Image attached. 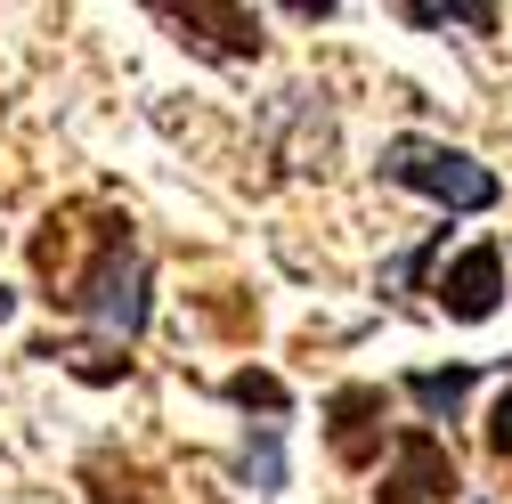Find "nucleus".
Masks as SVG:
<instances>
[{
	"mask_svg": "<svg viewBox=\"0 0 512 504\" xmlns=\"http://www.w3.org/2000/svg\"><path fill=\"white\" fill-rule=\"evenodd\" d=\"M472 383H480V366H447V374L431 366V374H407V399H415L431 423H456V407H464Z\"/></svg>",
	"mask_w": 512,
	"mask_h": 504,
	"instance_id": "obj_7",
	"label": "nucleus"
},
{
	"mask_svg": "<svg viewBox=\"0 0 512 504\" xmlns=\"http://www.w3.org/2000/svg\"><path fill=\"white\" fill-rule=\"evenodd\" d=\"M382 179L415 187V196H431L447 212H488L504 196L488 163H472L464 147H439V139H391V147H382Z\"/></svg>",
	"mask_w": 512,
	"mask_h": 504,
	"instance_id": "obj_2",
	"label": "nucleus"
},
{
	"mask_svg": "<svg viewBox=\"0 0 512 504\" xmlns=\"http://www.w3.org/2000/svg\"><path fill=\"white\" fill-rule=\"evenodd\" d=\"M382 415H391V399H382L374 383H342L326 399V448H334V464L366 472L382 456Z\"/></svg>",
	"mask_w": 512,
	"mask_h": 504,
	"instance_id": "obj_4",
	"label": "nucleus"
},
{
	"mask_svg": "<svg viewBox=\"0 0 512 504\" xmlns=\"http://www.w3.org/2000/svg\"><path fill=\"white\" fill-rule=\"evenodd\" d=\"M228 399H236V407H269V415H285V383H277V374H252V366L228 374Z\"/></svg>",
	"mask_w": 512,
	"mask_h": 504,
	"instance_id": "obj_9",
	"label": "nucleus"
},
{
	"mask_svg": "<svg viewBox=\"0 0 512 504\" xmlns=\"http://www.w3.org/2000/svg\"><path fill=\"white\" fill-rule=\"evenodd\" d=\"M57 309H82V318H98L114 342H139L147 334V261H139V236L131 220H106L98 228V252L49 293Z\"/></svg>",
	"mask_w": 512,
	"mask_h": 504,
	"instance_id": "obj_1",
	"label": "nucleus"
},
{
	"mask_svg": "<svg viewBox=\"0 0 512 504\" xmlns=\"http://www.w3.org/2000/svg\"><path fill=\"white\" fill-rule=\"evenodd\" d=\"M374 504H456V456L431 423H407L399 448H391V472H382Z\"/></svg>",
	"mask_w": 512,
	"mask_h": 504,
	"instance_id": "obj_3",
	"label": "nucleus"
},
{
	"mask_svg": "<svg viewBox=\"0 0 512 504\" xmlns=\"http://www.w3.org/2000/svg\"><path fill=\"white\" fill-rule=\"evenodd\" d=\"M399 17H407V25H472V33H496V9H488V0H407Z\"/></svg>",
	"mask_w": 512,
	"mask_h": 504,
	"instance_id": "obj_8",
	"label": "nucleus"
},
{
	"mask_svg": "<svg viewBox=\"0 0 512 504\" xmlns=\"http://www.w3.org/2000/svg\"><path fill=\"white\" fill-rule=\"evenodd\" d=\"M439 309L456 326H480V318H496V301H504V252L496 244H472V252H456V261L439 269Z\"/></svg>",
	"mask_w": 512,
	"mask_h": 504,
	"instance_id": "obj_5",
	"label": "nucleus"
},
{
	"mask_svg": "<svg viewBox=\"0 0 512 504\" xmlns=\"http://www.w3.org/2000/svg\"><path fill=\"white\" fill-rule=\"evenodd\" d=\"M163 25H179V41H196L212 57H261V17L252 9H163Z\"/></svg>",
	"mask_w": 512,
	"mask_h": 504,
	"instance_id": "obj_6",
	"label": "nucleus"
},
{
	"mask_svg": "<svg viewBox=\"0 0 512 504\" xmlns=\"http://www.w3.org/2000/svg\"><path fill=\"white\" fill-rule=\"evenodd\" d=\"M488 456L496 464H512V383L496 391V407H488Z\"/></svg>",
	"mask_w": 512,
	"mask_h": 504,
	"instance_id": "obj_10",
	"label": "nucleus"
}]
</instances>
